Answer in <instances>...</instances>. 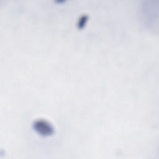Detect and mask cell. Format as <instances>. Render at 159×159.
Returning a JSON list of instances; mask_svg holds the SVG:
<instances>
[{"label":"cell","mask_w":159,"mask_h":159,"mask_svg":"<svg viewBox=\"0 0 159 159\" xmlns=\"http://www.w3.org/2000/svg\"><path fill=\"white\" fill-rule=\"evenodd\" d=\"M32 126L34 129L42 136H49L54 132V129L52 124L44 119H39L34 120Z\"/></svg>","instance_id":"cell-1"}]
</instances>
